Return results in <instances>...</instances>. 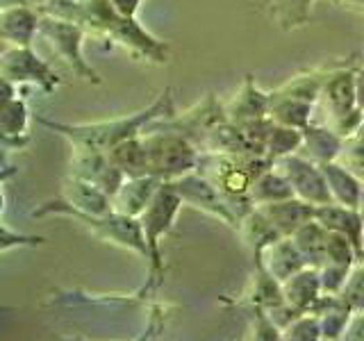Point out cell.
<instances>
[{"label": "cell", "mask_w": 364, "mask_h": 341, "mask_svg": "<svg viewBox=\"0 0 364 341\" xmlns=\"http://www.w3.org/2000/svg\"><path fill=\"white\" fill-rule=\"evenodd\" d=\"M171 114H173L171 89H164V94L159 96L153 105H148L146 109L136 114H130V117H121V119H112L102 123H85V125H64V123L41 121V125L66 136V139L73 144V148L107 153L117 144L130 139V136L141 134L151 123L159 121L162 117H171Z\"/></svg>", "instance_id": "cell-1"}, {"label": "cell", "mask_w": 364, "mask_h": 341, "mask_svg": "<svg viewBox=\"0 0 364 341\" xmlns=\"http://www.w3.org/2000/svg\"><path fill=\"white\" fill-rule=\"evenodd\" d=\"M141 136L146 144L148 173L151 175L159 178L162 182H173L191 173V170H196L200 151L185 134L153 125L148 132H141Z\"/></svg>", "instance_id": "cell-2"}, {"label": "cell", "mask_w": 364, "mask_h": 341, "mask_svg": "<svg viewBox=\"0 0 364 341\" xmlns=\"http://www.w3.org/2000/svg\"><path fill=\"white\" fill-rule=\"evenodd\" d=\"M43 214L71 216V219H75L82 225H87L98 239H102V242H109V244H117L121 248L134 250L136 255H141V257L148 259V248H146L141 223H139V219H134V216H125V214H119V212L87 214V212L68 207V205L62 198L46 202V205H41L37 212H34V216H43Z\"/></svg>", "instance_id": "cell-3"}, {"label": "cell", "mask_w": 364, "mask_h": 341, "mask_svg": "<svg viewBox=\"0 0 364 341\" xmlns=\"http://www.w3.org/2000/svg\"><path fill=\"white\" fill-rule=\"evenodd\" d=\"M182 205L185 202H182L180 193L168 182H162V187L157 189L153 200L148 202V207L139 216L146 248H148V261H151V278L155 280V284L162 282L164 276L162 248H159V244H162V237L173 227V221L178 219Z\"/></svg>", "instance_id": "cell-4"}, {"label": "cell", "mask_w": 364, "mask_h": 341, "mask_svg": "<svg viewBox=\"0 0 364 341\" xmlns=\"http://www.w3.org/2000/svg\"><path fill=\"white\" fill-rule=\"evenodd\" d=\"M85 32L87 30L75 21L57 18V16H50V14H43L39 18V34L50 41L55 53L73 68V73H77L80 77H85L87 82L100 85L98 73L89 66V62L85 60V55H82Z\"/></svg>", "instance_id": "cell-5"}, {"label": "cell", "mask_w": 364, "mask_h": 341, "mask_svg": "<svg viewBox=\"0 0 364 341\" xmlns=\"http://www.w3.org/2000/svg\"><path fill=\"white\" fill-rule=\"evenodd\" d=\"M273 166L289 180L296 198L310 202L314 207L333 202L323 168H321V164L312 162L310 157H305L303 153H291V155H284V157L276 159Z\"/></svg>", "instance_id": "cell-6"}, {"label": "cell", "mask_w": 364, "mask_h": 341, "mask_svg": "<svg viewBox=\"0 0 364 341\" xmlns=\"http://www.w3.org/2000/svg\"><path fill=\"white\" fill-rule=\"evenodd\" d=\"M168 185L180 193L182 202H187L191 207H196L210 216H216V219L230 227L239 225L235 212L230 210V205H228V200L223 198V193L216 189L214 182H210L203 173H198V170H191V173L168 182Z\"/></svg>", "instance_id": "cell-7"}, {"label": "cell", "mask_w": 364, "mask_h": 341, "mask_svg": "<svg viewBox=\"0 0 364 341\" xmlns=\"http://www.w3.org/2000/svg\"><path fill=\"white\" fill-rule=\"evenodd\" d=\"M0 75L11 85L34 82L43 91H53L60 85L57 73L30 50V45H7L0 53Z\"/></svg>", "instance_id": "cell-8"}, {"label": "cell", "mask_w": 364, "mask_h": 341, "mask_svg": "<svg viewBox=\"0 0 364 341\" xmlns=\"http://www.w3.org/2000/svg\"><path fill=\"white\" fill-rule=\"evenodd\" d=\"M223 121H228L225 105H221L219 98H216L214 94H208L189 112L180 114V117H173L166 123L159 121L157 128H166V130H176L180 134H185L187 139H191L200 151V144L205 141V136H208L216 125L223 123Z\"/></svg>", "instance_id": "cell-9"}, {"label": "cell", "mask_w": 364, "mask_h": 341, "mask_svg": "<svg viewBox=\"0 0 364 341\" xmlns=\"http://www.w3.org/2000/svg\"><path fill=\"white\" fill-rule=\"evenodd\" d=\"M71 170L73 175L89 180L91 185L100 187L105 193L114 196L125 175L112 162L107 153L100 151H85V148H73V159H71Z\"/></svg>", "instance_id": "cell-10"}, {"label": "cell", "mask_w": 364, "mask_h": 341, "mask_svg": "<svg viewBox=\"0 0 364 341\" xmlns=\"http://www.w3.org/2000/svg\"><path fill=\"white\" fill-rule=\"evenodd\" d=\"M321 98L326 102V109L330 114V121L344 117L350 109L358 107L355 102V66L341 64L333 66L328 71L323 87H321Z\"/></svg>", "instance_id": "cell-11"}, {"label": "cell", "mask_w": 364, "mask_h": 341, "mask_svg": "<svg viewBox=\"0 0 364 341\" xmlns=\"http://www.w3.org/2000/svg\"><path fill=\"white\" fill-rule=\"evenodd\" d=\"M159 187H162V180L155 175L125 178L121 182V187L117 189V193L112 196V210L139 219L141 212L148 207V202L153 200Z\"/></svg>", "instance_id": "cell-12"}, {"label": "cell", "mask_w": 364, "mask_h": 341, "mask_svg": "<svg viewBox=\"0 0 364 341\" xmlns=\"http://www.w3.org/2000/svg\"><path fill=\"white\" fill-rule=\"evenodd\" d=\"M269 105H271V94L262 91L255 85L253 75H246L244 85L239 87L237 94L225 102V117L237 125L255 121L262 117H269Z\"/></svg>", "instance_id": "cell-13"}, {"label": "cell", "mask_w": 364, "mask_h": 341, "mask_svg": "<svg viewBox=\"0 0 364 341\" xmlns=\"http://www.w3.org/2000/svg\"><path fill=\"white\" fill-rule=\"evenodd\" d=\"M314 219L323 227L333 232L344 234L348 242L355 246L358 259H360V248H362V234H364V216L355 207H346L339 202H326L314 207Z\"/></svg>", "instance_id": "cell-14"}, {"label": "cell", "mask_w": 364, "mask_h": 341, "mask_svg": "<svg viewBox=\"0 0 364 341\" xmlns=\"http://www.w3.org/2000/svg\"><path fill=\"white\" fill-rule=\"evenodd\" d=\"M39 32V16L26 3L0 7V41L5 45H30Z\"/></svg>", "instance_id": "cell-15"}, {"label": "cell", "mask_w": 364, "mask_h": 341, "mask_svg": "<svg viewBox=\"0 0 364 341\" xmlns=\"http://www.w3.org/2000/svg\"><path fill=\"white\" fill-rule=\"evenodd\" d=\"M257 261L278 282L287 280L289 276H294L296 271H301L303 266H307L305 257L301 255V250L296 248L291 237H278L276 242H271L259 253V257L255 259V264H257Z\"/></svg>", "instance_id": "cell-16"}, {"label": "cell", "mask_w": 364, "mask_h": 341, "mask_svg": "<svg viewBox=\"0 0 364 341\" xmlns=\"http://www.w3.org/2000/svg\"><path fill=\"white\" fill-rule=\"evenodd\" d=\"M257 207L282 237H291L303 223L314 219V205L305 202L296 196L278 200V202L257 205Z\"/></svg>", "instance_id": "cell-17"}, {"label": "cell", "mask_w": 364, "mask_h": 341, "mask_svg": "<svg viewBox=\"0 0 364 341\" xmlns=\"http://www.w3.org/2000/svg\"><path fill=\"white\" fill-rule=\"evenodd\" d=\"M62 200L68 207L87 212V214H109L112 210V196L100 187L91 185L89 180L71 175L64 180V196Z\"/></svg>", "instance_id": "cell-18"}, {"label": "cell", "mask_w": 364, "mask_h": 341, "mask_svg": "<svg viewBox=\"0 0 364 341\" xmlns=\"http://www.w3.org/2000/svg\"><path fill=\"white\" fill-rule=\"evenodd\" d=\"M280 287L284 303H289L299 312H310L312 305L318 301V296L323 293L318 271L314 266H303L301 271H296L294 276L280 282Z\"/></svg>", "instance_id": "cell-19"}, {"label": "cell", "mask_w": 364, "mask_h": 341, "mask_svg": "<svg viewBox=\"0 0 364 341\" xmlns=\"http://www.w3.org/2000/svg\"><path fill=\"white\" fill-rule=\"evenodd\" d=\"M341 148H344V139H341L330 125L310 123L303 130V144L299 153L310 157L316 164H328V162H335L339 157Z\"/></svg>", "instance_id": "cell-20"}, {"label": "cell", "mask_w": 364, "mask_h": 341, "mask_svg": "<svg viewBox=\"0 0 364 341\" xmlns=\"http://www.w3.org/2000/svg\"><path fill=\"white\" fill-rule=\"evenodd\" d=\"M321 168H323V175H326V182H328L330 196H333V202L360 210L364 182L358 175H353L350 170L339 162V159H335V162H328V164H321Z\"/></svg>", "instance_id": "cell-21"}, {"label": "cell", "mask_w": 364, "mask_h": 341, "mask_svg": "<svg viewBox=\"0 0 364 341\" xmlns=\"http://www.w3.org/2000/svg\"><path fill=\"white\" fill-rule=\"evenodd\" d=\"M312 114H314V102L271 91V105H269L271 121L287 125V128L305 130L312 123Z\"/></svg>", "instance_id": "cell-22"}, {"label": "cell", "mask_w": 364, "mask_h": 341, "mask_svg": "<svg viewBox=\"0 0 364 341\" xmlns=\"http://www.w3.org/2000/svg\"><path fill=\"white\" fill-rule=\"evenodd\" d=\"M328 237H330V230L316 219L303 223L299 230L291 234L296 248L301 250V255L307 261V266H314V269L323 266L328 261Z\"/></svg>", "instance_id": "cell-23"}, {"label": "cell", "mask_w": 364, "mask_h": 341, "mask_svg": "<svg viewBox=\"0 0 364 341\" xmlns=\"http://www.w3.org/2000/svg\"><path fill=\"white\" fill-rule=\"evenodd\" d=\"M237 230H239V237H242V242L250 248V253H253V259H257L262 250L271 242H276L278 237H282L276 227L271 225L267 216L259 212V207L246 212L242 219H239Z\"/></svg>", "instance_id": "cell-24"}, {"label": "cell", "mask_w": 364, "mask_h": 341, "mask_svg": "<svg viewBox=\"0 0 364 341\" xmlns=\"http://www.w3.org/2000/svg\"><path fill=\"white\" fill-rule=\"evenodd\" d=\"M107 155L112 157V162L117 164V168L125 178L151 175L148 173V155H146V144L141 134L130 136V139L117 144L112 151H107Z\"/></svg>", "instance_id": "cell-25"}, {"label": "cell", "mask_w": 364, "mask_h": 341, "mask_svg": "<svg viewBox=\"0 0 364 341\" xmlns=\"http://www.w3.org/2000/svg\"><path fill=\"white\" fill-rule=\"evenodd\" d=\"M248 196L257 207V205H267V202H278V200H284V198H291L294 189L289 185V180L284 178L276 166H271V168L262 170L259 175L253 178Z\"/></svg>", "instance_id": "cell-26"}, {"label": "cell", "mask_w": 364, "mask_h": 341, "mask_svg": "<svg viewBox=\"0 0 364 341\" xmlns=\"http://www.w3.org/2000/svg\"><path fill=\"white\" fill-rule=\"evenodd\" d=\"M328 71L330 68H323V66L307 68V71H301L294 77H289L287 82L276 91L278 94H284V96L307 100V102H316L318 96H321V87H323V80H326Z\"/></svg>", "instance_id": "cell-27"}, {"label": "cell", "mask_w": 364, "mask_h": 341, "mask_svg": "<svg viewBox=\"0 0 364 341\" xmlns=\"http://www.w3.org/2000/svg\"><path fill=\"white\" fill-rule=\"evenodd\" d=\"M314 0H271L269 16L276 26L284 32L303 28L310 21Z\"/></svg>", "instance_id": "cell-28"}, {"label": "cell", "mask_w": 364, "mask_h": 341, "mask_svg": "<svg viewBox=\"0 0 364 341\" xmlns=\"http://www.w3.org/2000/svg\"><path fill=\"white\" fill-rule=\"evenodd\" d=\"M301 144H303V130L287 128V125H280L273 121V128H271V132L267 136V144H264V153L276 162V159H280L284 155L299 153Z\"/></svg>", "instance_id": "cell-29"}, {"label": "cell", "mask_w": 364, "mask_h": 341, "mask_svg": "<svg viewBox=\"0 0 364 341\" xmlns=\"http://www.w3.org/2000/svg\"><path fill=\"white\" fill-rule=\"evenodd\" d=\"M282 339H289V341H316V339H321V323H318L316 314H312V312L299 314L287 328H282Z\"/></svg>", "instance_id": "cell-30"}, {"label": "cell", "mask_w": 364, "mask_h": 341, "mask_svg": "<svg viewBox=\"0 0 364 341\" xmlns=\"http://www.w3.org/2000/svg\"><path fill=\"white\" fill-rule=\"evenodd\" d=\"M341 301H344L350 312H364V264H353L348 280L341 289Z\"/></svg>", "instance_id": "cell-31"}, {"label": "cell", "mask_w": 364, "mask_h": 341, "mask_svg": "<svg viewBox=\"0 0 364 341\" xmlns=\"http://www.w3.org/2000/svg\"><path fill=\"white\" fill-rule=\"evenodd\" d=\"M353 266L346 264H335V261H326L323 266H318V280H321V291L323 293H341L344 284L348 280V273Z\"/></svg>", "instance_id": "cell-32"}, {"label": "cell", "mask_w": 364, "mask_h": 341, "mask_svg": "<svg viewBox=\"0 0 364 341\" xmlns=\"http://www.w3.org/2000/svg\"><path fill=\"white\" fill-rule=\"evenodd\" d=\"M337 159L350 170L353 175H358L364 182V144H358L353 139H344V148H341Z\"/></svg>", "instance_id": "cell-33"}, {"label": "cell", "mask_w": 364, "mask_h": 341, "mask_svg": "<svg viewBox=\"0 0 364 341\" xmlns=\"http://www.w3.org/2000/svg\"><path fill=\"white\" fill-rule=\"evenodd\" d=\"M41 239L39 237H26V234H16V232H9L7 227L0 225V253L7 248H14V246H23V244H39Z\"/></svg>", "instance_id": "cell-34"}, {"label": "cell", "mask_w": 364, "mask_h": 341, "mask_svg": "<svg viewBox=\"0 0 364 341\" xmlns=\"http://www.w3.org/2000/svg\"><path fill=\"white\" fill-rule=\"evenodd\" d=\"M344 339H364V312H353Z\"/></svg>", "instance_id": "cell-35"}, {"label": "cell", "mask_w": 364, "mask_h": 341, "mask_svg": "<svg viewBox=\"0 0 364 341\" xmlns=\"http://www.w3.org/2000/svg\"><path fill=\"white\" fill-rule=\"evenodd\" d=\"M109 3H112V7H114V11H117V14L134 18L144 0H109Z\"/></svg>", "instance_id": "cell-36"}, {"label": "cell", "mask_w": 364, "mask_h": 341, "mask_svg": "<svg viewBox=\"0 0 364 341\" xmlns=\"http://www.w3.org/2000/svg\"><path fill=\"white\" fill-rule=\"evenodd\" d=\"M355 102L364 112V66H355Z\"/></svg>", "instance_id": "cell-37"}, {"label": "cell", "mask_w": 364, "mask_h": 341, "mask_svg": "<svg viewBox=\"0 0 364 341\" xmlns=\"http://www.w3.org/2000/svg\"><path fill=\"white\" fill-rule=\"evenodd\" d=\"M337 3L346 5V7H353V9H358V11H364V0H337Z\"/></svg>", "instance_id": "cell-38"}, {"label": "cell", "mask_w": 364, "mask_h": 341, "mask_svg": "<svg viewBox=\"0 0 364 341\" xmlns=\"http://www.w3.org/2000/svg\"><path fill=\"white\" fill-rule=\"evenodd\" d=\"M348 139L358 141V144H364V119H362V123L358 125V130L353 132V136H348Z\"/></svg>", "instance_id": "cell-39"}, {"label": "cell", "mask_w": 364, "mask_h": 341, "mask_svg": "<svg viewBox=\"0 0 364 341\" xmlns=\"http://www.w3.org/2000/svg\"><path fill=\"white\" fill-rule=\"evenodd\" d=\"M11 173V170H0V187H3V180ZM5 210V196H3V189H0V214Z\"/></svg>", "instance_id": "cell-40"}, {"label": "cell", "mask_w": 364, "mask_h": 341, "mask_svg": "<svg viewBox=\"0 0 364 341\" xmlns=\"http://www.w3.org/2000/svg\"><path fill=\"white\" fill-rule=\"evenodd\" d=\"M23 3L30 5V7H43L46 3H48V0H23Z\"/></svg>", "instance_id": "cell-41"}, {"label": "cell", "mask_w": 364, "mask_h": 341, "mask_svg": "<svg viewBox=\"0 0 364 341\" xmlns=\"http://www.w3.org/2000/svg\"><path fill=\"white\" fill-rule=\"evenodd\" d=\"M23 0H0V7H7V5H18Z\"/></svg>", "instance_id": "cell-42"}, {"label": "cell", "mask_w": 364, "mask_h": 341, "mask_svg": "<svg viewBox=\"0 0 364 341\" xmlns=\"http://www.w3.org/2000/svg\"><path fill=\"white\" fill-rule=\"evenodd\" d=\"M360 264H364V234H362V248H360Z\"/></svg>", "instance_id": "cell-43"}, {"label": "cell", "mask_w": 364, "mask_h": 341, "mask_svg": "<svg viewBox=\"0 0 364 341\" xmlns=\"http://www.w3.org/2000/svg\"><path fill=\"white\" fill-rule=\"evenodd\" d=\"M360 212H362V216H364V191H362V202H360Z\"/></svg>", "instance_id": "cell-44"}, {"label": "cell", "mask_w": 364, "mask_h": 341, "mask_svg": "<svg viewBox=\"0 0 364 341\" xmlns=\"http://www.w3.org/2000/svg\"><path fill=\"white\" fill-rule=\"evenodd\" d=\"M80 3H98V0H80Z\"/></svg>", "instance_id": "cell-45"}]
</instances>
